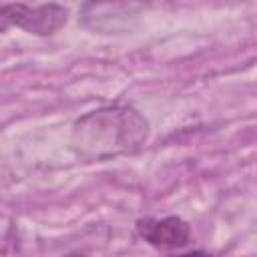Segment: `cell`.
Here are the masks:
<instances>
[{"instance_id":"1","label":"cell","mask_w":257,"mask_h":257,"mask_svg":"<svg viewBox=\"0 0 257 257\" xmlns=\"http://www.w3.org/2000/svg\"><path fill=\"white\" fill-rule=\"evenodd\" d=\"M149 139V120L131 104H106L76 118L72 151L86 161L137 153Z\"/></svg>"},{"instance_id":"2","label":"cell","mask_w":257,"mask_h":257,"mask_svg":"<svg viewBox=\"0 0 257 257\" xmlns=\"http://www.w3.org/2000/svg\"><path fill=\"white\" fill-rule=\"evenodd\" d=\"M68 20V10L60 4H0V34L18 26L28 34L52 36Z\"/></svg>"},{"instance_id":"3","label":"cell","mask_w":257,"mask_h":257,"mask_svg":"<svg viewBox=\"0 0 257 257\" xmlns=\"http://www.w3.org/2000/svg\"><path fill=\"white\" fill-rule=\"evenodd\" d=\"M137 233L143 241L157 249H181L191 241V227L185 219L171 217H145L137 221Z\"/></svg>"},{"instance_id":"4","label":"cell","mask_w":257,"mask_h":257,"mask_svg":"<svg viewBox=\"0 0 257 257\" xmlns=\"http://www.w3.org/2000/svg\"><path fill=\"white\" fill-rule=\"evenodd\" d=\"M175 257H211V255H209V253H205V251H189V253L175 255Z\"/></svg>"}]
</instances>
